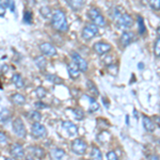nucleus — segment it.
<instances>
[{"label":"nucleus","mask_w":160,"mask_h":160,"mask_svg":"<svg viewBox=\"0 0 160 160\" xmlns=\"http://www.w3.org/2000/svg\"><path fill=\"white\" fill-rule=\"evenodd\" d=\"M51 25L58 31L68 30V20L64 12H62L61 10H56L51 16Z\"/></svg>","instance_id":"obj_1"},{"label":"nucleus","mask_w":160,"mask_h":160,"mask_svg":"<svg viewBox=\"0 0 160 160\" xmlns=\"http://www.w3.org/2000/svg\"><path fill=\"white\" fill-rule=\"evenodd\" d=\"M115 12H117V15H115V19H117V24L118 27L121 28V29H129L131 26L133 25V19L131 18V16L129 14H126V13H124V14H121L120 12L118 11V10H115Z\"/></svg>","instance_id":"obj_2"},{"label":"nucleus","mask_w":160,"mask_h":160,"mask_svg":"<svg viewBox=\"0 0 160 160\" xmlns=\"http://www.w3.org/2000/svg\"><path fill=\"white\" fill-rule=\"evenodd\" d=\"M88 16H89V18L91 19L93 22H94V25L100 26V27L106 25V20L104 18V16H102L98 10L95 9V8H92V9H90L89 11H88Z\"/></svg>","instance_id":"obj_3"},{"label":"nucleus","mask_w":160,"mask_h":160,"mask_svg":"<svg viewBox=\"0 0 160 160\" xmlns=\"http://www.w3.org/2000/svg\"><path fill=\"white\" fill-rule=\"evenodd\" d=\"M13 131L15 132V135L18 136L19 138H26V135H27V130H26V126L24 122L22 121V118H17L13 121Z\"/></svg>","instance_id":"obj_4"},{"label":"nucleus","mask_w":160,"mask_h":160,"mask_svg":"<svg viewBox=\"0 0 160 160\" xmlns=\"http://www.w3.org/2000/svg\"><path fill=\"white\" fill-rule=\"evenodd\" d=\"M31 135L37 139L45 138L46 135H47V130H46L45 126L42 125V124L33 123L32 126H31Z\"/></svg>","instance_id":"obj_5"},{"label":"nucleus","mask_w":160,"mask_h":160,"mask_svg":"<svg viewBox=\"0 0 160 160\" xmlns=\"http://www.w3.org/2000/svg\"><path fill=\"white\" fill-rule=\"evenodd\" d=\"M88 148V145L84 141H82L81 139H75V140L72 142V149L75 154L77 155H83L86 153Z\"/></svg>","instance_id":"obj_6"},{"label":"nucleus","mask_w":160,"mask_h":160,"mask_svg":"<svg viewBox=\"0 0 160 160\" xmlns=\"http://www.w3.org/2000/svg\"><path fill=\"white\" fill-rule=\"evenodd\" d=\"M98 33V27L94 24H89L82 30V38L86 40H91Z\"/></svg>","instance_id":"obj_7"},{"label":"nucleus","mask_w":160,"mask_h":160,"mask_svg":"<svg viewBox=\"0 0 160 160\" xmlns=\"http://www.w3.org/2000/svg\"><path fill=\"white\" fill-rule=\"evenodd\" d=\"M72 58H73V60H74V63L76 64L77 68H79V71L87 72L88 63H87V61L84 60V59L82 58L81 56L78 55L77 52H75V51H73V52H72Z\"/></svg>","instance_id":"obj_8"},{"label":"nucleus","mask_w":160,"mask_h":160,"mask_svg":"<svg viewBox=\"0 0 160 160\" xmlns=\"http://www.w3.org/2000/svg\"><path fill=\"white\" fill-rule=\"evenodd\" d=\"M40 49L45 56L48 57H53L57 55V50L51 44L49 43H43L40 45Z\"/></svg>","instance_id":"obj_9"},{"label":"nucleus","mask_w":160,"mask_h":160,"mask_svg":"<svg viewBox=\"0 0 160 160\" xmlns=\"http://www.w3.org/2000/svg\"><path fill=\"white\" fill-rule=\"evenodd\" d=\"M62 127H63L64 129L66 130V132L72 137L77 136V133H78V128H77V126L75 125L74 123L69 122V121H64V122L62 123Z\"/></svg>","instance_id":"obj_10"},{"label":"nucleus","mask_w":160,"mask_h":160,"mask_svg":"<svg viewBox=\"0 0 160 160\" xmlns=\"http://www.w3.org/2000/svg\"><path fill=\"white\" fill-rule=\"evenodd\" d=\"M110 49H111V46L109 44L104 43V42H97V43H95V45H94L95 52L98 53V55H105V53H107Z\"/></svg>","instance_id":"obj_11"},{"label":"nucleus","mask_w":160,"mask_h":160,"mask_svg":"<svg viewBox=\"0 0 160 160\" xmlns=\"http://www.w3.org/2000/svg\"><path fill=\"white\" fill-rule=\"evenodd\" d=\"M10 153L13 157H15V158L19 159V158H22L24 157V148H22V146L20 145L18 143H15L13 144L11 146V148H10Z\"/></svg>","instance_id":"obj_12"},{"label":"nucleus","mask_w":160,"mask_h":160,"mask_svg":"<svg viewBox=\"0 0 160 160\" xmlns=\"http://www.w3.org/2000/svg\"><path fill=\"white\" fill-rule=\"evenodd\" d=\"M68 74H69V76H71L72 79H77L80 75L79 68H77V65L74 63V62L68 64Z\"/></svg>","instance_id":"obj_13"},{"label":"nucleus","mask_w":160,"mask_h":160,"mask_svg":"<svg viewBox=\"0 0 160 160\" xmlns=\"http://www.w3.org/2000/svg\"><path fill=\"white\" fill-rule=\"evenodd\" d=\"M142 123H143V126L146 129V131H148V132H153V131L155 130V124H154L153 120H152L151 118L144 115L143 118H142Z\"/></svg>","instance_id":"obj_14"},{"label":"nucleus","mask_w":160,"mask_h":160,"mask_svg":"<svg viewBox=\"0 0 160 160\" xmlns=\"http://www.w3.org/2000/svg\"><path fill=\"white\" fill-rule=\"evenodd\" d=\"M29 151L32 153L33 156L38 159H43L45 157V151L41 146H32V148H29Z\"/></svg>","instance_id":"obj_15"},{"label":"nucleus","mask_w":160,"mask_h":160,"mask_svg":"<svg viewBox=\"0 0 160 160\" xmlns=\"http://www.w3.org/2000/svg\"><path fill=\"white\" fill-rule=\"evenodd\" d=\"M133 38V34L131 32H124L121 37V43H122L123 46H127L132 42Z\"/></svg>","instance_id":"obj_16"},{"label":"nucleus","mask_w":160,"mask_h":160,"mask_svg":"<svg viewBox=\"0 0 160 160\" xmlns=\"http://www.w3.org/2000/svg\"><path fill=\"white\" fill-rule=\"evenodd\" d=\"M65 155V152L61 148H55L50 152V156L53 160H61Z\"/></svg>","instance_id":"obj_17"},{"label":"nucleus","mask_w":160,"mask_h":160,"mask_svg":"<svg viewBox=\"0 0 160 160\" xmlns=\"http://www.w3.org/2000/svg\"><path fill=\"white\" fill-rule=\"evenodd\" d=\"M11 99L14 104L19 105V106H22V105L26 104V98L22 96V94H19V93H15V94H13L11 96Z\"/></svg>","instance_id":"obj_18"},{"label":"nucleus","mask_w":160,"mask_h":160,"mask_svg":"<svg viewBox=\"0 0 160 160\" xmlns=\"http://www.w3.org/2000/svg\"><path fill=\"white\" fill-rule=\"evenodd\" d=\"M91 160H102V154L100 152V149L98 148H92V151H91Z\"/></svg>","instance_id":"obj_19"},{"label":"nucleus","mask_w":160,"mask_h":160,"mask_svg":"<svg viewBox=\"0 0 160 160\" xmlns=\"http://www.w3.org/2000/svg\"><path fill=\"white\" fill-rule=\"evenodd\" d=\"M34 63L37 64V66L40 69H44L46 68V65H47V61H46V59L43 56H38L34 59Z\"/></svg>","instance_id":"obj_20"},{"label":"nucleus","mask_w":160,"mask_h":160,"mask_svg":"<svg viewBox=\"0 0 160 160\" xmlns=\"http://www.w3.org/2000/svg\"><path fill=\"white\" fill-rule=\"evenodd\" d=\"M12 81H13V83L15 84V87L18 88V89L24 88V80H22V76H20L19 74H15L14 76L12 77Z\"/></svg>","instance_id":"obj_21"},{"label":"nucleus","mask_w":160,"mask_h":160,"mask_svg":"<svg viewBox=\"0 0 160 160\" xmlns=\"http://www.w3.org/2000/svg\"><path fill=\"white\" fill-rule=\"evenodd\" d=\"M28 118L34 123H38L42 120V114L40 112H38V111H30L29 114H28Z\"/></svg>","instance_id":"obj_22"},{"label":"nucleus","mask_w":160,"mask_h":160,"mask_svg":"<svg viewBox=\"0 0 160 160\" xmlns=\"http://www.w3.org/2000/svg\"><path fill=\"white\" fill-rule=\"evenodd\" d=\"M68 3L74 11H79L84 6V1H81V0H78V1H68Z\"/></svg>","instance_id":"obj_23"},{"label":"nucleus","mask_w":160,"mask_h":160,"mask_svg":"<svg viewBox=\"0 0 160 160\" xmlns=\"http://www.w3.org/2000/svg\"><path fill=\"white\" fill-rule=\"evenodd\" d=\"M88 88H89V91L92 93L93 96L97 97V96H98V95H99L98 90H97V88L95 87V84L93 83L92 81H88Z\"/></svg>","instance_id":"obj_24"},{"label":"nucleus","mask_w":160,"mask_h":160,"mask_svg":"<svg viewBox=\"0 0 160 160\" xmlns=\"http://www.w3.org/2000/svg\"><path fill=\"white\" fill-rule=\"evenodd\" d=\"M89 102H90V107H89V110L91 111V112H94V111L98 110L99 105L97 104L96 100H95L94 98H92V97H90V98H89Z\"/></svg>","instance_id":"obj_25"},{"label":"nucleus","mask_w":160,"mask_h":160,"mask_svg":"<svg viewBox=\"0 0 160 160\" xmlns=\"http://www.w3.org/2000/svg\"><path fill=\"white\" fill-rule=\"evenodd\" d=\"M9 118V111L4 109L1 105H0V121L1 122H6V120Z\"/></svg>","instance_id":"obj_26"},{"label":"nucleus","mask_w":160,"mask_h":160,"mask_svg":"<svg viewBox=\"0 0 160 160\" xmlns=\"http://www.w3.org/2000/svg\"><path fill=\"white\" fill-rule=\"evenodd\" d=\"M46 79L50 82H53V83H62V82H63V80H62L60 77L56 76V75H47Z\"/></svg>","instance_id":"obj_27"},{"label":"nucleus","mask_w":160,"mask_h":160,"mask_svg":"<svg viewBox=\"0 0 160 160\" xmlns=\"http://www.w3.org/2000/svg\"><path fill=\"white\" fill-rule=\"evenodd\" d=\"M149 6L155 11H159L160 10V0H152L149 1Z\"/></svg>","instance_id":"obj_28"},{"label":"nucleus","mask_w":160,"mask_h":160,"mask_svg":"<svg viewBox=\"0 0 160 160\" xmlns=\"http://www.w3.org/2000/svg\"><path fill=\"white\" fill-rule=\"evenodd\" d=\"M35 93H37L38 98H44L46 95V90L44 89L43 87H38L37 90H35Z\"/></svg>","instance_id":"obj_29"},{"label":"nucleus","mask_w":160,"mask_h":160,"mask_svg":"<svg viewBox=\"0 0 160 160\" xmlns=\"http://www.w3.org/2000/svg\"><path fill=\"white\" fill-rule=\"evenodd\" d=\"M40 13L42 14L43 17L47 18V17H49V15H50V9L48 7H43L42 9L40 10Z\"/></svg>","instance_id":"obj_30"},{"label":"nucleus","mask_w":160,"mask_h":160,"mask_svg":"<svg viewBox=\"0 0 160 160\" xmlns=\"http://www.w3.org/2000/svg\"><path fill=\"white\" fill-rule=\"evenodd\" d=\"M24 22L27 24H30L32 22V12L30 11H26L24 13Z\"/></svg>","instance_id":"obj_31"},{"label":"nucleus","mask_w":160,"mask_h":160,"mask_svg":"<svg viewBox=\"0 0 160 160\" xmlns=\"http://www.w3.org/2000/svg\"><path fill=\"white\" fill-rule=\"evenodd\" d=\"M73 112H74L75 118H76L77 120H82V118H83V117H84L83 111L80 110V109H74Z\"/></svg>","instance_id":"obj_32"},{"label":"nucleus","mask_w":160,"mask_h":160,"mask_svg":"<svg viewBox=\"0 0 160 160\" xmlns=\"http://www.w3.org/2000/svg\"><path fill=\"white\" fill-rule=\"evenodd\" d=\"M154 52L156 57H160V38L156 41V44H155V48H154Z\"/></svg>","instance_id":"obj_33"},{"label":"nucleus","mask_w":160,"mask_h":160,"mask_svg":"<svg viewBox=\"0 0 160 160\" xmlns=\"http://www.w3.org/2000/svg\"><path fill=\"white\" fill-rule=\"evenodd\" d=\"M106 156H107V160H118L117 154H115V152H113V151L108 152Z\"/></svg>","instance_id":"obj_34"},{"label":"nucleus","mask_w":160,"mask_h":160,"mask_svg":"<svg viewBox=\"0 0 160 160\" xmlns=\"http://www.w3.org/2000/svg\"><path fill=\"white\" fill-rule=\"evenodd\" d=\"M138 22H139V29H140V33H143L145 29H144V22H143V20H142L141 17H139Z\"/></svg>","instance_id":"obj_35"},{"label":"nucleus","mask_w":160,"mask_h":160,"mask_svg":"<svg viewBox=\"0 0 160 160\" xmlns=\"http://www.w3.org/2000/svg\"><path fill=\"white\" fill-rule=\"evenodd\" d=\"M4 13H6V7H4L3 2L0 1V17L4 16Z\"/></svg>","instance_id":"obj_36"},{"label":"nucleus","mask_w":160,"mask_h":160,"mask_svg":"<svg viewBox=\"0 0 160 160\" xmlns=\"http://www.w3.org/2000/svg\"><path fill=\"white\" fill-rule=\"evenodd\" d=\"M34 106L38 108V109H44V108H46V107H47V106H46V105H44L42 102H35Z\"/></svg>","instance_id":"obj_37"},{"label":"nucleus","mask_w":160,"mask_h":160,"mask_svg":"<svg viewBox=\"0 0 160 160\" xmlns=\"http://www.w3.org/2000/svg\"><path fill=\"white\" fill-rule=\"evenodd\" d=\"M0 142H1V143L7 142V136L4 135L3 132H1V131H0Z\"/></svg>","instance_id":"obj_38"},{"label":"nucleus","mask_w":160,"mask_h":160,"mask_svg":"<svg viewBox=\"0 0 160 160\" xmlns=\"http://www.w3.org/2000/svg\"><path fill=\"white\" fill-rule=\"evenodd\" d=\"M148 160H160L158 156H156V155H152V156L148 157Z\"/></svg>","instance_id":"obj_39"},{"label":"nucleus","mask_w":160,"mask_h":160,"mask_svg":"<svg viewBox=\"0 0 160 160\" xmlns=\"http://www.w3.org/2000/svg\"><path fill=\"white\" fill-rule=\"evenodd\" d=\"M10 9H11V11L12 12H14V10H15V4H14V2L11 1V3H10Z\"/></svg>","instance_id":"obj_40"},{"label":"nucleus","mask_w":160,"mask_h":160,"mask_svg":"<svg viewBox=\"0 0 160 160\" xmlns=\"http://www.w3.org/2000/svg\"><path fill=\"white\" fill-rule=\"evenodd\" d=\"M25 160H34V159H33L32 157H27V158H26Z\"/></svg>","instance_id":"obj_41"},{"label":"nucleus","mask_w":160,"mask_h":160,"mask_svg":"<svg viewBox=\"0 0 160 160\" xmlns=\"http://www.w3.org/2000/svg\"><path fill=\"white\" fill-rule=\"evenodd\" d=\"M139 68H144V65H143V64H142V63H140V64H139Z\"/></svg>","instance_id":"obj_42"},{"label":"nucleus","mask_w":160,"mask_h":160,"mask_svg":"<svg viewBox=\"0 0 160 160\" xmlns=\"http://www.w3.org/2000/svg\"><path fill=\"white\" fill-rule=\"evenodd\" d=\"M157 31H158V33H159V34H160V26H159V27H158V30H157Z\"/></svg>","instance_id":"obj_43"},{"label":"nucleus","mask_w":160,"mask_h":160,"mask_svg":"<svg viewBox=\"0 0 160 160\" xmlns=\"http://www.w3.org/2000/svg\"><path fill=\"white\" fill-rule=\"evenodd\" d=\"M6 160H14V159H12V158H7Z\"/></svg>","instance_id":"obj_44"},{"label":"nucleus","mask_w":160,"mask_h":160,"mask_svg":"<svg viewBox=\"0 0 160 160\" xmlns=\"http://www.w3.org/2000/svg\"><path fill=\"white\" fill-rule=\"evenodd\" d=\"M83 160H91V159H83Z\"/></svg>","instance_id":"obj_45"}]
</instances>
